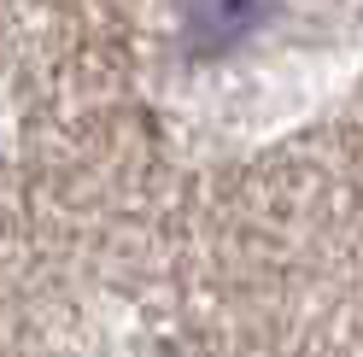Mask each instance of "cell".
Masks as SVG:
<instances>
[{"mask_svg": "<svg viewBox=\"0 0 363 357\" xmlns=\"http://www.w3.org/2000/svg\"><path fill=\"white\" fill-rule=\"evenodd\" d=\"M276 0H182V30L199 53H223L235 41L258 35V24L269 18Z\"/></svg>", "mask_w": 363, "mask_h": 357, "instance_id": "6da1fadb", "label": "cell"}]
</instances>
